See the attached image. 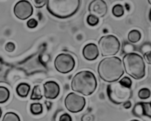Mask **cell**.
<instances>
[{"label": "cell", "instance_id": "6da1fadb", "mask_svg": "<svg viewBox=\"0 0 151 121\" xmlns=\"http://www.w3.org/2000/svg\"><path fill=\"white\" fill-rule=\"evenodd\" d=\"M97 72L105 82L114 83L120 79L125 70L122 60L116 56H111L105 58L99 63Z\"/></svg>", "mask_w": 151, "mask_h": 121}, {"label": "cell", "instance_id": "7a4b0ae2", "mask_svg": "<svg viewBox=\"0 0 151 121\" xmlns=\"http://www.w3.org/2000/svg\"><path fill=\"white\" fill-rule=\"evenodd\" d=\"M97 86L96 77L90 71H81L73 77L71 88L75 92L89 96L94 92Z\"/></svg>", "mask_w": 151, "mask_h": 121}, {"label": "cell", "instance_id": "3957f363", "mask_svg": "<svg viewBox=\"0 0 151 121\" xmlns=\"http://www.w3.org/2000/svg\"><path fill=\"white\" fill-rule=\"evenodd\" d=\"M80 5V0H49L47 9L55 17L66 19L76 13Z\"/></svg>", "mask_w": 151, "mask_h": 121}, {"label": "cell", "instance_id": "277c9868", "mask_svg": "<svg viewBox=\"0 0 151 121\" xmlns=\"http://www.w3.org/2000/svg\"><path fill=\"white\" fill-rule=\"evenodd\" d=\"M124 70L136 80L142 79L145 75V63L140 55L135 53H128L123 57Z\"/></svg>", "mask_w": 151, "mask_h": 121}, {"label": "cell", "instance_id": "5b68a950", "mask_svg": "<svg viewBox=\"0 0 151 121\" xmlns=\"http://www.w3.org/2000/svg\"><path fill=\"white\" fill-rule=\"evenodd\" d=\"M107 93L111 101L117 105L128 101L132 96L131 88L123 86L119 81L111 83L107 87Z\"/></svg>", "mask_w": 151, "mask_h": 121}, {"label": "cell", "instance_id": "8992f818", "mask_svg": "<svg viewBox=\"0 0 151 121\" xmlns=\"http://www.w3.org/2000/svg\"><path fill=\"white\" fill-rule=\"evenodd\" d=\"M97 47L103 57H111L119 51L120 42L114 35H104L99 40Z\"/></svg>", "mask_w": 151, "mask_h": 121}, {"label": "cell", "instance_id": "52a82bcc", "mask_svg": "<svg viewBox=\"0 0 151 121\" xmlns=\"http://www.w3.org/2000/svg\"><path fill=\"white\" fill-rule=\"evenodd\" d=\"M54 64L58 72L66 74L73 70L75 66V60L71 55L60 53L55 59Z\"/></svg>", "mask_w": 151, "mask_h": 121}, {"label": "cell", "instance_id": "ba28073f", "mask_svg": "<svg viewBox=\"0 0 151 121\" xmlns=\"http://www.w3.org/2000/svg\"><path fill=\"white\" fill-rule=\"evenodd\" d=\"M64 104L68 111L72 113H78L85 107L86 99L76 93L70 92L65 98Z\"/></svg>", "mask_w": 151, "mask_h": 121}, {"label": "cell", "instance_id": "9c48e42d", "mask_svg": "<svg viewBox=\"0 0 151 121\" xmlns=\"http://www.w3.org/2000/svg\"><path fill=\"white\" fill-rule=\"evenodd\" d=\"M14 14L21 20H26L33 13V7L28 1H19L15 4L13 9Z\"/></svg>", "mask_w": 151, "mask_h": 121}, {"label": "cell", "instance_id": "30bf717a", "mask_svg": "<svg viewBox=\"0 0 151 121\" xmlns=\"http://www.w3.org/2000/svg\"><path fill=\"white\" fill-rule=\"evenodd\" d=\"M108 11L107 4L103 0H94L88 6V12L91 16L99 18L104 17Z\"/></svg>", "mask_w": 151, "mask_h": 121}, {"label": "cell", "instance_id": "8fae6325", "mask_svg": "<svg viewBox=\"0 0 151 121\" xmlns=\"http://www.w3.org/2000/svg\"><path fill=\"white\" fill-rule=\"evenodd\" d=\"M60 93V87L55 81H47L44 84V94L47 99H55Z\"/></svg>", "mask_w": 151, "mask_h": 121}, {"label": "cell", "instance_id": "7c38bea8", "mask_svg": "<svg viewBox=\"0 0 151 121\" xmlns=\"http://www.w3.org/2000/svg\"><path fill=\"white\" fill-rule=\"evenodd\" d=\"M83 55L86 60H94L99 56L98 47L94 44H88L83 50Z\"/></svg>", "mask_w": 151, "mask_h": 121}, {"label": "cell", "instance_id": "4fadbf2b", "mask_svg": "<svg viewBox=\"0 0 151 121\" xmlns=\"http://www.w3.org/2000/svg\"><path fill=\"white\" fill-rule=\"evenodd\" d=\"M29 90H30V86L26 83H22L16 87V93L21 97H26L29 94Z\"/></svg>", "mask_w": 151, "mask_h": 121}, {"label": "cell", "instance_id": "5bb4252c", "mask_svg": "<svg viewBox=\"0 0 151 121\" xmlns=\"http://www.w3.org/2000/svg\"><path fill=\"white\" fill-rule=\"evenodd\" d=\"M141 32L137 30H133L128 33V39L131 43H137L141 39Z\"/></svg>", "mask_w": 151, "mask_h": 121}, {"label": "cell", "instance_id": "9a60e30c", "mask_svg": "<svg viewBox=\"0 0 151 121\" xmlns=\"http://www.w3.org/2000/svg\"><path fill=\"white\" fill-rule=\"evenodd\" d=\"M10 98V91L4 86H0V103H4Z\"/></svg>", "mask_w": 151, "mask_h": 121}, {"label": "cell", "instance_id": "2e32d148", "mask_svg": "<svg viewBox=\"0 0 151 121\" xmlns=\"http://www.w3.org/2000/svg\"><path fill=\"white\" fill-rule=\"evenodd\" d=\"M42 93H41V90L39 86H34L30 96L31 100H41L42 99Z\"/></svg>", "mask_w": 151, "mask_h": 121}, {"label": "cell", "instance_id": "e0dca14e", "mask_svg": "<svg viewBox=\"0 0 151 121\" xmlns=\"http://www.w3.org/2000/svg\"><path fill=\"white\" fill-rule=\"evenodd\" d=\"M30 112L32 115H38L42 113L43 106L41 103H35L30 105Z\"/></svg>", "mask_w": 151, "mask_h": 121}, {"label": "cell", "instance_id": "ac0fdd59", "mask_svg": "<svg viewBox=\"0 0 151 121\" xmlns=\"http://www.w3.org/2000/svg\"><path fill=\"white\" fill-rule=\"evenodd\" d=\"M1 121H21V120L17 114L14 112H7Z\"/></svg>", "mask_w": 151, "mask_h": 121}, {"label": "cell", "instance_id": "d6986e66", "mask_svg": "<svg viewBox=\"0 0 151 121\" xmlns=\"http://www.w3.org/2000/svg\"><path fill=\"white\" fill-rule=\"evenodd\" d=\"M112 13L116 17H121L124 14V7L122 4H117L112 8Z\"/></svg>", "mask_w": 151, "mask_h": 121}, {"label": "cell", "instance_id": "ffe728a7", "mask_svg": "<svg viewBox=\"0 0 151 121\" xmlns=\"http://www.w3.org/2000/svg\"><path fill=\"white\" fill-rule=\"evenodd\" d=\"M151 92L150 89L147 88H142L139 91L138 96L140 99L142 100H145V99H148L150 97Z\"/></svg>", "mask_w": 151, "mask_h": 121}, {"label": "cell", "instance_id": "44dd1931", "mask_svg": "<svg viewBox=\"0 0 151 121\" xmlns=\"http://www.w3.org/2000/svg\"><path fill=\"white\" fill-rule=\"evenodd\" d=\"M133 113L135 116L138 117H140L144 115H143V107L142 103H139L136 104L134 109H133Z\"/></svg>", "mask_w": 151, "mask_h": 121}, {"label": "cell", "instance_id": "7402d4cb", "mask_svg": "<svg viewBox=\"0 0 151 121\" xmlns=\"http://www.w3.org/2000/svg\"><path fill=\"white\" fill-rule=\"evenodd\" d=\"M143 107V115L151 118V103H142Z\"/></svg>", "mask_w": 151, "mask_h": 121}, {"label": "cell", "instance_id": "603a6c76", "mask_svg": "<svg viewBox=\"0 0 151 121\" xmlns=\"http://www.w3.org/2000/svg\"><path fill=\"white\" fill-rule=\"evenodd\" d=\"M87 23L90 26H96L99 23V19L97 17H96V16L89 15L87 17Z\"/></svg>", "mask_w": 151, "mask_h": 121}, {"label": "cell", "instance_id": "cb8c5ba5", "mask_svg": "<svg viewBox=\"0 0 151 121\" xmlns=\"http://www.w3.org/2000/svg\"><path fill=\"white\" fill-rule=\"evenodd\" d=\"M121 84H122L123 86L127 87V88H131V85H132V81L131 80V78H128V77H124L122 79L120 80V81H119Z\"/></svg>", "mask_w": 151, "mask_h": 121}, {"label": "cell", "instance_id": "d4e9b609", "mask_svg": "<svg viewBox=\"0 0 151 121\" xmlns=\"http://www.w3.org/2000/svg\"><path fill=\"white\" fill-rule=\"evenodd\" d=\"M27 25L28 27L30 28V29H33V28H35L38 26V22H37L35 19H30L28 20L27 22Z\"/></svg>", "mask_w": 151, "mask_h": 121}, {"label": "cell", "instance_id": "484cf974", "mask_svg": "<svg viewBox=\"0 0 151 121\" xmlns=\"http://www.w3.org/2000/svg\"><path fill=\"white\" fill-rule=\"evenodd\" d=\"M47 3V1H46V0H35L34 1V5L37 8H41L44 5H46Z\"/></svg>", "mask_w": 151, "mask_h": 121}, {"label": "cell", "instance_id": "4316f807", "mask_svg": "<svg viewBox=\"0 0 151 121\" xmlns=\"http://www.w3.org/2000/svg\"><path fill=\"white\" fill-rule=\"evenodd\" d=\"M15 49H16V46L13 42H8L5 45V50L8 53H12L14 51Z\"/></svg>", "mask_w": 151, "mask_h": 121}, {"label": "cell", "instance_id": "83f0119b", "mask_svg": "<svg viewBox=\"0 0 151 121\" xmlns=\"http://www.w3.org/2000/svg\"><path fill=\"white\" fill-rule=\"evenodd\" d=\"M59 121H72V119L69 114L65 113L60 117Z\"/></svg>", "mask_w": 151, "mask_h": 121}, {"label": "cell", "instance_id": "f1b7e54d", "mask_svg": "<svg viewBox=\"0 0 151 121\" xmlns=\"http://www.w3.org/2000/svg\"><path fill=\"white\" fill-rule=\"evenodd\" d=\"M144 58L147 63L151 64V51H148V52H146V53H145Z\"/></svg>", "mask_w": 151, "mask_h": 121}, {"label": "cell", "instance_id": "f546056e", "mask_svg": "<svg viewBox=\"0 0 151 121\" xmlns=\"http://www.w3.org/2000/svg\"><path fill=\"white\" fill-rule=\"evenodd\" d=\"M131 102L129 101V100H128V101H126V102H125V103H123V106H124V108H125V109H130V108L131 107Z\"/></svg>", "mask_w": 151, "mask_h": 121}, {"label": "cell", "instance_id": "4dcf8cb0", "mask_svg": "<svg viewBox=\"0 0 151 121\" xmlns=\"http://www.w3.org/2000/svg\"><path fill=\"white\" fill-rule=\"evenodd\" d=\"M1 114H2V112H1V108H0V119H1Z\"/></svg>", "mask_w": 151, "mask_h": 121}, {"label": "cell", "instance_id": "1f68e13d", "mask_svg": "<svg viewBox=\"0 0 151 121\" xmlns=\"http://www.w3.org/2000/svg\"><path fill=\"white\" fill-rule=\"evenodd\" d=\"M149 18H150V20L151 21V10L150 11V14H149Z\"/></svg>", "mask_w": 151, "mask_h": 121}, {"label": "cell", "instance_id": "d6a6232c", "mask_svg": "<svg viewBox=\"0 0 151 121\" xmlns=\"http://www.w3.org/2000/svg\"><path fill=\"white\" fill-rule=\"evenodd\" d=\"M130 121H139V120H131Z\"/></svg>", "mask_w": 151, "mask_h": 121}, {"label": "cell", "instance_id": "836d02e7", "mask_svg": "<svg viewBox=\"0 0 151 121\" xmlns=\"http://www.w3.org/2000/svg\"><path fill=\"white\" fill-rule=\"evenodd\" d=\"M148 2H149V3H150V4H151V0H149V1H148Z\"/></svg>", "mask_w": 151, "mask_h": 121}]
</instances>
